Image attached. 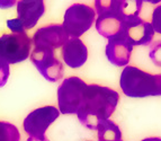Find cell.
I'll list each match as a JSON object with an SVG mask.
<instances>
[{
	"mask_svg": "<svg viewBox=\"0 0 161 141\" xmlns=\"http://www.w3.org/2000/svg\"><path fill=\"white\" fill-rule=\"evenodd\" d=\"M123 94L131 98L161 96V73L152 75L134 65H126L119 78Z\"/></svg>",
	"mask_w": 161,
	"mask_h": 141,
	"instance_id": "7a4b0ae2",
	"label": "cell"
},
{
	"mask_svg": "<svg viewBox=\"0 0 161 141\" xmlns=\"http://www.w3.org/2000/svg\"><path fill=\"white\" fill-rule=\"evenodd\" d=\"M151 25H152L154 33H158L161 35V3L153 9Z\"/></svg>",
	"mask_w": 161,
	"mask_h": 141,
	"instance_id": "ac0fdd59",
	"label": "cell"
},
{
	"mask_svg": "<svg viewBox=\"0 0 161 141\" xmlns=\"http://www.w3.org/2000/svg\"><path fill=\"white\" fill-rule=\"evenodd\" d=\"M143 1L141 0H119V5H118V13L119 16L123 19L124 23L129 22L131 19L140 17V11L142 9Z\"/></svg>",
	"mask_w": 161,
	"mask_h": 141,
	"instance_id": "9a60e30c",
	"label": "cell"
},
{
	"mask_svg": "<svg viewBox=\"0 0 161 141\" xmlns=\"http://www.w3.org/2000/svg\"><path fill=\"white\" fill-rule=\"evenodd\" d=\"M60 112L54 106H43L31 112L24 120V131L30 137H44L50 125L57 121Z\"/></svg>",
	"mask_w": 161,
	"mask_h": 141,
	"instance_id": "ba28073f",
	"label": "cell"
},
{
	"mask_svg": "<svg viewBox=\"0 0 161 141\" xmlns=\"http://www.w3.org/2000/svg\"><path fill=\"white\" fill-rule=\"evenodd\" d=\"M96 13L92 7L83 3L71 5L64 13L63 28L71 38H79L94 24Z\"/></svg>",
	"mask_w": 161,
	"mask_h": 141,
	"instance_id": "5b68a950",
	"label": "cell"
},
{
	"mask_svg": "<svg viewBox=\"0 0 161 141\" xmlns=\"http://www.w3.org/2000/svg\"><path fill=\"white\" fill-rule=\"evenodd\" d=\"M26 141H50L45 136L44 137H28Z\"/></svg>",
	"mask_w": 161,
	"mask_h": 141,
	"instance_id": "44dd1931",
	"label": "cell"
},
{
	"mask_svg": "<svg viewBox=\"0 0 161 141\" xmlns=\"http://www.w3.org/2000/svg\"><path fill=\"white\" fill-rule=\"evenodd\" d=\"M149 58L156 65L161 67V40L151 43Z\"/></svg>",
	"mask_w": 161,
	"mask_h": 141,
	"instance_id": "e0dca14e",
	"label": "cell"
},
{
	"mask_svg": "<svg viewBox=\"0 0 161 141\" xmlns=\"http://www.w3.org/2000/svg\"><path fill=\"white\" fill-rule=\"evenodd\" d=\"M20 133L13 123L0 121V141H19Z\"/></svg>",
	"mask_w": 161,
	"mask_h": 141,
	"instance_id": "2e32d148",
	"label": "cell"
},
{
	"mask_svg": "<svg viewBox=\"0 0 161 141\" xmlns=\"http://www.w3.org/2000/svg\"><path fill=\"white\" fill-rule=\"evenodd\" d=\"M62 58L70 68H80L88 59V49L80 38H70L62 46Z\"/></svg>",
	"mask_w": 161,
	"mask_h": 141,
	"instance_id": "4fadbf2b",
	"label": "cell"
},
{
	"mask_svg": "<svg viewBox=\"0 0 161 141\" xmlns=\"http://www.w3.org/2000/svg\"><path fill=\"white\" fill-rule=\"evenodd\" d=\"M31 61L48 82H55L63 77V65L55 57L53 50L35 48L31 53Z\"/></svg>",
	"mask_w": 161,
	"mask_h": 141,
	"instance_id": "52a82bcc",
	"label": "cell"
},
{
	"mask_svg": "<svg viewBox=\"0 0 161 141\" xmlns=\"http://www.w3.org/2000/svg\"><path fill=\"white\" fill-rule=\"evenodd\" d=\"M132 51L133 45L123 31L110 37L106 45V57L108 61L116 67H126L131 60Z\"/></svg>",
	"mask_w": 161,
	"mask_h": 141,
	"instance_id": "30bf717a",
	"label": "cell"
},
{
	"mask_svg": "<svg viewBox=\"0 0 161 141\" xmlns=\"http://www.w3.org/2000/svg\"><path fill=\"white\" fill-rule=\"evenodd\" d=\"M97 132L98 141H123L121 129L112 120L103 122L97 129Z\"/></svg>",
	"mask_w": 161,
	"mask_h": 141,
	"instance_id": "5bb4252c",
	"label": "cell"
},
{
	"mask_svg": "<svg viewBox=\"0 0 161 141\" xmlns=\"http://www.w3.org/2000/svg\"><path fill=\"white\" fill-rule=\"evenodd\" d=\"M9 75H10L9 65L0 60V88L3 87L6 84H7L8 78H9Z\"/></svg>",
	"mask_w": 161,
	"mask_h": 141,
	"instance_id": "d6986e66",
	"label": "cell"
},
{
	"mask_svg": "<svg viewBox=\"0 0 161 141\" xmlns=\"http://www.w3.org/2000/svg\"><path fill=\"white\" fill-rule=\"evenodd\" d=\"M118 100L119 94L109 87L97 84L88 85L77 116L87 129L97 131L103 122L113 115Z\"/></svg>",
	"mask_w": 161,
	"mask_h": 141,
	"instance_id": "6da1fadb",
	"label": "cell"
},
{
	"mask_svg": "<svg viewBox=\"0 0 161 141\" xmlns=\"http://www.w3.org/2000/svg\"><path fill=\"white\" fill-rule=\"evenodd\" d=\"M118 5L119 0L95 1V13L98 15L96 18V30L107 40L123 31V19L118 13Z\"/></svg>",
	"mask_w": 161,
	"mask_h": 141,
	"instance_id": "277c9868",
	"label": "cell"
},
{
	"mask_svg": "<svg viewBox=\"0 0 161 141\" xmlns=\"http://www.w3.org/2000/svg\"><path fill=\"white\" fill-rule=\"evenodd\" d=\"M88 85L79 77L65 78L58 88L59 112L62 114H77Z\"/></svg>",
	"mask_w": 161,
	"mask_h": 141,
	"instance_id": "8992f818",
	"label": "cell"
},
{
	"mask_svg": "<svg viewBox=\"0 0 161 141\" xmlns=\"http://www.w3.org/2000/svg\"><path fill=\"white\" fill-rule=\"evenodd\" d=\"M123 32L133 46L150 45L154 36V31L151 23L145 22L141 17H136L124 23Z\"/></svg>",
	"mask_w": 161,
	"mask_h": 141,
	"instance_id": "8fae6325",
	"label": "cell"
},
{
	"mask_svg": "<svg viewBox=\"0 0 161 141\" xmlns=\"http://www.w3.org/2000/svg\"><path fill=\"white\" fill-rule=\"evenodd\" d=\"M32 45L26 32L3 34L0 36V60L8 65L23 62L30 57Z\"/></svg>",
	"mask_w": 161,
	"mask_h": 141,
	"instance_id": "3957f363",
	"label": "cell"
},
{
	"mask_svg": "<svg viewBox=\"0 0 161 141\" xmlns=\"http://www.w3.org/2000/svg\"><path fill=\"white\" fill-rule=\"evenodd\" d=\"M70 40L61 24H50L38 28L34 33L32 43L36 49L55 50L63 46Z\"/></svg>",
	"mask_w": 161,
	"mask_h": 141,
	"instance_id": "9c48e42d",
	"label": "cell"
},
{
	"mask_svg": "<svg viewBox=\"0 0 161 141\" xmlns=\"http://www.w3.org/2000/svg\"><path fill=\"white\" fill-rule=\"evenodd\" d=\"M142 141H161V138L159 137H150V138H145Z\"/></svg>",
	"mask_w": 161,
	"mask_h": 141,
	"instance_id": "7402d4cb",
	"label": "cell"
},
{
	"mask_svg": "<svg viewBox=\"0 0 161 141\" xmlns=\"http://www.w3.org/2000/svg\"><path fill=\"white\" fill-rule=\"evenodd\" d=\"M45 11L44 1L20 0L17 3V17L24 30H32Z\"/></svg>",
	"mask_w": 161,
	"mask_h": 141,
	"instance_id": "7c38bea8",
	"label": "cell"
},
{
	"mask_svg": "<svg viewBox=\"0 0 161 141\" xmlns=\"http://www.w3.org/2000/svg\"><path fill=\"white\" fill-rule=\"evenodd\" d=\"M7 26L9 30H11L13 33H22L25 32V30L23 28V26L20 25V23L18 22V19H11L7 22Z\"/></svg>",
	"mask_w": 161,
	"mask_h": 141,
	"instance_id": "ffe728a7",
	"label": "cell"
}]
</instances>
